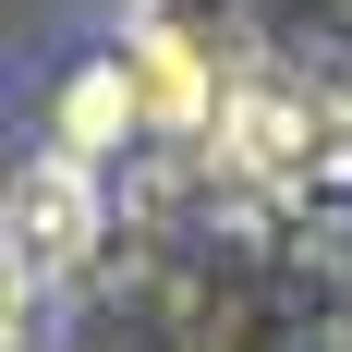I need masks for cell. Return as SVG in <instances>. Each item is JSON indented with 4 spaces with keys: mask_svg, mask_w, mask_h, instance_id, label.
I'll return each mask as SVG.
<instances>
[{
    "mask_svg": "<svg viewBox=\"0 0 352 352\" xmlns=\"http://www.w3.org/2000/svg\"><path fill=\"white\" fill-rule=\"evenodd\" d=\"M85 231H98L85 170H73V158H36V170L12 182V280H61L73 255H85Z\"/></svg>",
    "mask_w": 352,
    "mask_h": 352,
    "instance_id": "obj_1",
    "label": "cell"
}]
</instances>
